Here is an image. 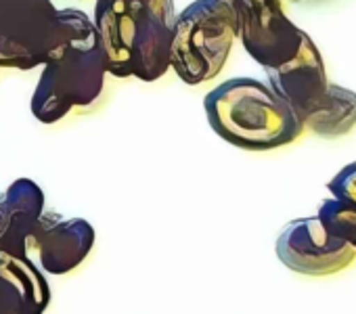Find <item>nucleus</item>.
I'll use <instances>...</instances> for the list:
<instances>
[{
    "mask_svg": "<svg viewBox=\"0 0 356 314\" xmlns=\"http://www.w3.org/2000/svg\"><path fill=\"white\" fill-rule=\"evenodd\" d=\"M40 67L32 94V115L38 122L55 124L74 109L97 103L107 67L92 17L80 9H57Z\"/></svg>",
    "mask_w": 356,
    "mask_h": 314,
    "instance_id": "f257e3e1",
    "label": "nucleus"
},
{
    "mask_svg": "<svg viewBox=\"0 0 356 314\" xmlns=\"http://www.w3.org/2000/svg\"><path fill=\"white\" fill-rule=\"evenodd\" d=\"M212 130L233 147L273 151L287 147L306 132L293 109L256 78H231L204 99Z\"/></svg>",
    "mask_w": 356,
    "mask_h": 314,
    "instance_id": "f03ea898",
    "label": "nucleus"
},
{
    "mask_svg": "<svg viewBox=\"0 0 356 314\" xmlns=\"http://www.w3.org/2000/svg\"><path fill=\"white\" fill-rule=\"evenodd\" d=\"M237 38L231 0H195L174 19L170 69L189 86L214 80Z\"/></svg>",
    "mask_w": 356,
    "mask_h": 314,
    "instance_id": "7ed1b4c3",
    "label": "nucleus"
},
{
    "mask_svg": "<svg viewBox=\"0 0 356 314\" xmlns=\"http://www.w3.org/2000/svg\"><path fill=\"white\" fill-rule=\"evenodd\" d=\"M237 15V38L264 69H275L300 51L306 32L283 11L281 0H231Z\"/></svg>",
    "mask_w": 356,
    "mask_h": 314,
    "instance_id": "20e7f679",
    "label": "nucleus"
},
{
    "mask_svg": "<svg viewBox=\"0 0 356 314\" xmlns=\"http://www.w3.org/2000/svg\"><path fill=\"white\" fill-rule=\"evenodd\" d=\"M285 268L306 276H329L348 270L356 262V249L331 235L316 216L285 224L275 245Z\"/></svg>",
    "mask_w": 356,
    "mask_h": 314,
    "instance_id": "39448f33",
    "label": "nucleus"
},
{
    "mask_svg": "<svg viewBox=\"0 0 356 314\" xmlns=\"http://www.w3.org/2000/svg\"><path fill=\"white\" fill-rule=\"evenodd\" d=\"M53 0H0V67L30 72L44 63Z\"/></svg>",
    "mask_w": 356,
    "mask_h": 314,
    "instance_id": "423d86ee",
    "label": "nucleus"
},
{
    "mask_svg": "<svg viewBox=\"0 0 356 314\" xmlns=\"http://www.w3.org/2000/svg\"><path fill=\"white\" fill-rule=\"evenodd\" d=\"M95 229L84 218H67L59 212H42L36 220L26 258L44 274L61 276L76 270L92 251Z\"/></svg>",
    "mask_w": 356,
    "mask_h": 314,
    "instance_id": "0eeeda50",
    "label": "nucleus"
},
{
    "mask_svg": "<svg viewBox=\"0 0 356 314\" xmlns=\"http://www.w3.org/2000/svg\"><path fill=\"white\" fill-rule=\"evenodd\" d=\"M264 72L268 78V86L293 109L302 124L321 107L331 88L318 47L308 34L293 59Z\"/></svg>",
    "mask_w": 356,
    "mask_h": 314,
    "instance_id": "6e6552de",
    "label": "nucleus"
},
{
    "mask_svg": "<svg viewBox=\"0 0 356 314\" xmlns=\"http://www.w3.org/2000/svg\"><path fill=\"white\" fill-rule=\"evenodd\" d=\"M176 9L174 0H145L132 44V78L155 82L170 69Z\"/></svg>",
    "mask_w": 356,
    "mask_h": 314,
    "instance_id": "1a4fd4ad",
    "label": "nucleus"
},
{
    "mask_svg": "<svg viewBox=\"0 0 356 314\" xmlns=\"http://www.w3.org/2000/svg\"><path fill=\"white\" fill-rule=\"evenodd\" d=\"M143 3L145 0H97L95 5L92 24L107 74L113 78H132V44Z\"/></svg>",
    "mask_w": 356,
    "mask_h": 314,
    "instance_id": "9d476101",
    "label": "nucleus"
},
{
    "mask_svg": "<svg viewBox=\"0 0 356 314\" xmlns=\"http://www.w3.org/2000/svg\"><path fill=\"white\" fill-rule=\"evenodd\" d=\"M49 304L47 274L26 256L0 251V314H44Z\"/></svg>",
    "mask_w": 356,
    "mask_h": 314,
    "instance_id": "9b49d317",
    "label": "nucleus"
},
{
    "mask_svg": "<svg viewBox=\"0 0 356 314\" xmlns=\"http://www.w3.org/2000/svg\"><path fill=\"white\" fill-rule=\"evenodd\" d=\"M5 197L9 201L11 218H13L9 254H13V256H26L28 237H30L36 220L44 212V193H42V189L34 181H30V179H17L5 191Z\"/></svg>",
    "mask_w": 356,
    "mask_h": 314,
    "instance_id": "f8f14e48",
    "label": "nucleus"
},
{
    "mask_svg": "<svg viewBox=\"0 0 356 314\" xmlns=\"http://www.w3.org/2000/svg\"><path fill=\"white\" fill-rule=\"evenodd\" d=\"M356 126V92L331 84L321 107L304 119V128L321 138H339Z\"/></svg>",
    "mask_w": 356,
    "mask_h": 314,
    "instance_id": "ddd939ff",
    "label": "nucleus"
},
{
    "mask_svg": "<svg viewBox=\"0 0 356 314\" xmlns=\"http://www.w3.org/2000/svg\"><path fill=\"white\" fill-rule=\"evenodd\" d=\"M316 218L323 222V226L331 235L350 243L356 249V208L354 206L343 204L335 197H329L318 206Z\"/></svg>",
    "mask_w": 356,
    "mask_h": 314,
    "instance_id": "4468645a",
    "label": "nucleus"
},
{
    "mask_svg": "<svg viewBox=\"0 0 356 314\" xmlns=\"http://www.w3.org/2000/svg\"><path fill=\"white\" fill-rule=\"evenodd\" d=\"M331 197L356 208V162L341 168L327 185Z\"/></svg>",
    "mask_w": 356,
    "mask_h": 314,
    "instance_id": "2eb2a0df",
    "label": "nucleus"
},
{
    "mask_svg": "<svg viewBox=\"0 0 356 314\" xmlns=\"http://www.w3.org/2000/svg\"><path fill=\"white\" fill-rule=\"evenodd\" d=\"M11 231H13L11 208H9V201H7L5 193H0V251H5V254H9Z\"/></svg>",
    "mask_w": 356,
    "mask_h": 314,
    "instance_id": "dca6fc26",
    "label": "nucleus"
}]
</instances>
